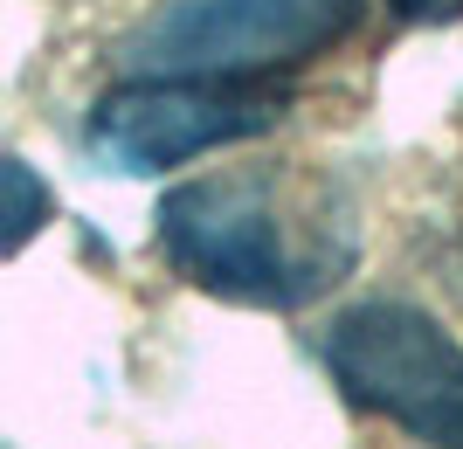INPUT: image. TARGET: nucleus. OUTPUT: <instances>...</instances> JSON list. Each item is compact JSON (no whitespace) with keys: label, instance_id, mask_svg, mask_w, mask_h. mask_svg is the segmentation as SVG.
Segmentation results:
<instances>
[{"label":"nucleus","instance_id":"4","mask_svg":"<svg viewBox=\"0 0 463 449\" xmlns=\"http://www.w3.org/2000/svg\"><path fill=\"white\" fill-rule=\"evenodd\" d=\"M159 249L201 291L235 304H305L326 284V263L290 249L284 215L256 180H194L159 201Z\"/></svg>","mask_w":463,"mask_h":449},{"label":"nucleus","instance_id":"3","mask_svg":"<svg viewBox=\"0 0 463 449\" xmlns=\"http://www.w3.org/2000/svg\"><path fill=\"white\" fill-rule=\"evenodd\" d=\"M367 0H166L125 56L132 70L187 77H277L326 56L360 28Z\"/></svg>","mask_w":463,"mask_h":449},{"label":"nucleus","instance_id":"5","mask_svg":"<svg viewBox=\"0 0 463 449\" xmlns=\"http://www.w3.org/2000/svg\"><path fill=\"white\" fill-rule=\"evenodd\" d=\"M49 215V194H42V180L28 159H7V249H28V235L42 229Z\"/></svg>","mask_w":463,"mask_h":449},{"label":"nucleus","instance_id":"6","mask_svg":"<svg viewBox=\"0 0 463 449\" xmlns=\"http://www.w3.org/2000/svg\"><path fill=\"white\" fill-rule=\"evenodd\" d=\"M402 21H463V0H387Z\"/></svg>","mask_w":463,"mask_h":449},{"label":"nucleus","instance_id":"1","mask_svg":"<svg viewBox=\"0 0 463 449\" xmlns=\"http://www.w3.org/2000/svg\"><path fill=\"white\" fill-rule=\"evenodd\" d=\"M290 90L277 77H187V70H132L90 104V153L118 173H166L201 153L277 132Z\"/></svg>","mask_w":463,"mask_h":449},{"label":"nucleus","instance_id":"2","mask_svg":"<svg viewBox=\"0 0 463 449\" xmlns=\"http://www.w3.org/2000/svg\"><path fill=\"white\" fill-rule=\"evenodd\" d=\"M326 367L353 408L387 415L422 443L463 449V346L402 297H367L332 318Z\"/></svg>","mask_w":463,"mask_h":449}]
</instances>
